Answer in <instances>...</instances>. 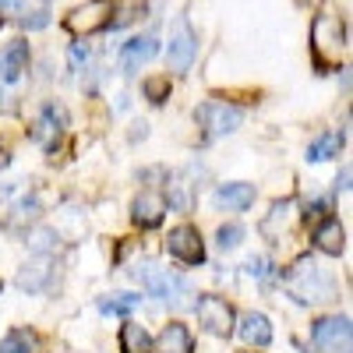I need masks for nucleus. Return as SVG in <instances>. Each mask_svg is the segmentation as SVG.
I'll list each match as a JSON object with an SVG mask.
<instances>
[{"instance_id": "nucleus-8", "label": "nucleus", "mask_w": 353, "mask_h": 353, "mask_svg": "<svg viewBox=\"0 0 353 353\" xmlns=\"http://www.w3.org/2000/svg\"><path fill=\"white\" fill-rule=\"evenodd\" d=\"M343 21L336 18V14H318L314 18V25H311V50H314V57H318V64H329L332 57H339V50H343Z\"/></svg>"}, {"instance_id": "nucleus-19", "label": "nucleus", "mask_w": 353, "mask_h": 353, "mask_svg": "<svg viewBox=\"0 0 353 353\" xmlns=\"http://www.w3.org/2000/svg\"><path fill=\"white\" fill-rule=\"evenodd\" d=\"M216 205H223V209H230V212H244V209H251L254 205V188L251 184H223L219 191H216Z\"/></svg>"}, {"instance_id": "nucleus-32", "label": "nucleus", "mask_w": 353, "mask_h": 353, "mask_svg": "<svg viewBox=\"0 0 353 353\" xmlns=\"http://www.w3.org/2000/svg\"><path fill=\"white\" fill-rule=\"evenodd\" d=\"M0 290H4V283H0Z\"/></svg>"}, {"instance_id": "nucleus-13", "label": "nucleus", "mask_w": 353, "mask_h": 353, "mask_svg": "<svg viewBox=\"0 0 353 353\" xmlns=\"http://www.w3.org/2000/svg\"><path fill=\"white\" fill-rule=\"evenodd\" d=\"M14 283H18V290H25V293H43V290H50V283H53V258H50V254H36L32 261H25Z\"/></svg>"}, {"instance_id": "nucleus-10", "label": "nucleus", "mask_w": 353, "mask_h": 353, "mask_svg": "<svg viewBox=\"0 0 353 353\" xmlns=\"http://www.w3.org/2000/svg\"><path fill=\"white\" fill-rule=\"evenodd\" d=\"M64 128H68V113L61 106H46L32 124V141L43 152H57V145L64 138Z\"/></svg>"}, {"instance_id": "nucleus-4", "label": "nucleus", "mask_w": 353, "mask_h": 353, "mask_svg": "<svg viewBox=\"0 0 353 353\" xmlns=\"http://www.w3.org/2000/svg\"><path fill=\"white\" fill-rule=\"evenodd\" d=\"M244 121V110L241 106H233V103H223V99H212V103H205L198 110V124L205 131V138H223L230 131H237Z\"/></svg>"}, {"instance_id": "nucleus-24", "label": "nucleus", "mask_w": 353, "mask_h": 353, "mask_svg": "<svg viewBox=\"0 0 353 353\" xmlns=\"http://www.w3.org/2000/svg\"><path fill=\"white\" fill-rule=\"evenodd\" d=\"M141 92L152 103H166L170 99V74H149L141 81Z\"/></svg>"}, {"instance_id": "nucleus-20", "label": "nucleus", "mask_w": 353, "mask_h": 353, "mask_svg": "<svg viewBox=\"0 0 353 353\" xmlns=\"http://www.w3.org/2000/svg\"><path fill=\"white\" fill-rule=\"evenodd\" d=\"M343 141H346V138H343L339 131H325V134H318V138L307 145V163H325V159L339 156Z\"/></svg>"}, {"instance_id": "nucleus-2", "label": "nucleus", "mask_w": 353, "mask_h": 353, "mask_svg": "<svg viewBox=\"0 0 353 353\" xmlns=\"http://www.w3.org/2000/svg\"><path fill=\"white\" fill-rule=\"evenodd\" d=\"M134 279L141 283V290L149 297L163 301V304H173V307H184L188 297H191V283L184 276H176L173 269H163L156 261H141L134 269Z\"/></svg>"}, {"instance_id": "nucleus-6", "label": "nucleus", "mask_w": 353, "mask_h": 353, "mask_svg": "<svg viewBox=\"0 0 353 353\" xmlns=\"http://www.w3.org/2000/svg\"><path fill=\"white\" fill-rule=\"evenodd\" d=\"M113 21V4L110 0H88V4L74 8L68 18H64V28L71 36H92V32H103Z\"/></svg>"}, {"instance_id": "nucleus-29", "label": "nucleus", "mask_w": 353, "mask_h": 353, "mask_svg": "<svg viewBox=\"0 0 353 353\" xmlns=\"http://www.w3.org/2000/svg\"><path fill=\"white\" fill-rule=\"evenodd\" d=\"M68 61H71V71L78 74V71L88 64V46H85V43H71V50H68Z\"/></svg>"}, {"instance_id": "nucleus-17", "label": "nucleus", "mask_w": 353, "mask_h": 353, "mask_svg": "<svg viewBox=\"0 0 353 353\" xmlns=\"http://www.w3.org/2000/svg\"><path fill=\"white\" fill-rule=\"evenodd\" d=\"M314 248L321 251V254H332V258H339L343 251H346V230H343V223L339 219H321L318 223V230H314Z\"/></svg>"}, {"instance_id": "nucleus-14", "label": "nucleus", "mask_w": 353, "mask_h": 353, "mask_svg": "<svg viewBox=\"0 0 353 353\" xmlns=\"http://www.w3.org/2000/svg\"><path fill=\"white\" fill-rule=\"evenodd\" d=\"M156 53H159V39L156 36H134V39H128L121 46V57H117V61H121L124 74H134L141 64H149Z\"/></svg>"}, {"instance_id": "nucleus-9", "label": "nucleus", "mask_w": 353, "mask_h": 353, "mask_svg": "<svg viewBox=\"0 0 353 353\" xmlns=\"http://www.w3.org/2000/svg\"><path fill=\"white\" fill-rule=\"evenodd\" d=\"M166 251H170V258L184 261V265H201L205 261V241H201V233L191 223H181V226L170 230Z\"/></svg>"}, {"instance_id": "nucleus-25", "label": "nucleus", "mask_w": 353, "mask_h": 353, "mask_svg": "<svg viewBox=\"0 0 353 353\" xmlns=\"http://www.w3.org/2000/svg\"><path fill=\"white\" fill-rule=\"evenodd\" d=\"M241 241H244V226H241V223H226V226H219V233H216V244H219L223 251L241 248Z\"/></svg>"}, {"instance_id": "nucleus-5", "label": "nucleus", "mask_w": 353, "mask_h": 353, "mask_svg": "<svg viewBox=\"0 0 353 353\" xmlns=\"http://www.w3.org/2000/svg\"><path fill=\"white\" fill-rule=\"evenodd\" d=\"M194 311H198V325L205 329V332H212V336H230L233 332V325H237V314H233V304H226L223 297H216V293H201L198 297V304H194Z\"/></svg>"}, {"instance_id": "nucleus-27", "label": "nucleus", "mask_w": 353, "mask_h": 353, "mask_svg": "<svg viewBox=\"0 0 353 353\" xmlns=\"http://www.w3.org/2000/svg\"><path fill=\"white\" fill-rule=\"evenodd\" d=\"M36 212H39V198H21V201L14 205V216H11V223H21L25 216H28V219H36Z\"/></svg>"}, {"instance_id": "nucleus-26", "label": "nucleus", "mask_w": 353, "mask_h": 353, "mask_svg": "<svg viewBox=\"0 0 353 353\" xmlns=\"http://www.w3.org/2000/svg\"><path fill=\"white\" fill-rule=\"evenodd\" d=\"M170 205H173V209H181V212H188L191 209V184H184V181L170 184Z\"/></svg>"}, {"instance_id": "nucleus-23", "label": "nucleus", "mask_w": 353, "mask_h": 353, "mask_svg": "<svg viewBox=\"0 0 353 353\" xmlns=\"http://www.w3.org/2000/svg\"><path fill=\"white\" fill-rule=\"evenodd\" d=\"M141 304V297H134V293H113V297H103L99 301V311L110 318V314H131L134 307Z\"/></svg>"}, {"instance_id": "nucleus-11", "label": "nucleus", "mask_w": 353, "mask_h": 353, "mask_svg": "<svg viewBox=\"0 0 353 353\" xmlns=\"http://www.w3.org/2000/svg\"><path fill=\"white\" fill-rule=\"evenodd\" d=\"M301 223V212H297V201L293 198H286V201H276L272 209H269V216L261 219V233L269 241H283L286 233H293V226Z\"/></svg>"}, {"instance_id": "nucleus-1", "label": "nucleus", "mask_w": 353, "mask_h": 353, "mask_svg": "<svg viewBox=\"0 0 353 353\" xmlns=\"http://www.w3.org/2000/svg\"><path fill=\"white\" fill-rule=\"evenodd\" d=\"M286 293L297 304H329V301L339 297V286H336V276L325 265H318L311 254H304V258L293 261V269L286 272Z\"/></svg>"}, {"instance_id": "nucleus-16", "label": "nucleus", "mask_w": 353, "mask_h": 353, "mask_svg": "<svg viewBox=\"0 0 353 353\" xmlns=\"http://www.w3.org/2000/svg\"><path fill=\"white\" fill-rule=\"evenodd\" d=\"M28 43L25 39H14L4 53H0V81H8V85H14L25 71H28Z\"/></svg>"}, {"instance_id": "nucleus-30", "label": "nucleus", "mask_w": 353, "mask_h": 353, "mask_svg": "<svg viewBox=\"0 0 353 353\" xmlns=\"http://www.w3.org/2000/svg\"><path fill=\"white\" fill-rule=\"evenodd\" d=\"M269 269H272L269 258H251V261H248V272L258 276V279H261V276H269Z\"/></svg>"}, {"instance_id": "nucleus-12", "label": "nucleus", "mask_w": 353, "mask_h": 353, "mask_svg": "<svg viewBox=\"0 0 353 353\" xmlns=\"http://www.w3.org/2000/svg\"><path fill=\"white\" fill-rule=\"evenodd\" d=\"M166 194H159V191H141L138 198H134V205H131V219H134V226H141V230H156L159 223H163V216H166Z\"/></svg>"}, {"instance_id": "nucleus-28", "label": "nucleus", "mask_w": 353, "mask_h": 353, "mask_svg": "<svg viewBox=\"0 0 353 353\" xmlns=\"http://www.w3.org/2000/svg\"><path fill=\"white\" fill-rule=\"evenodd\" d=\"M32 248H53V241H57V233L53 230H46V226H39V230H28V237H25Z\"/></svg>"}, {"instance_id": "nucleus-7", "label": "nucleus", "mask_w": 353, "mask_h": 353, "mask_svg": "<svg viewBox=\"0 0 353 353\" xmlns=\"http://www.w3.org/2000/svg\"><path fill=\"white\" fill-rule=\"evenodd\" d=\"M311 339L321 353H350V318L346 314H325L311 325Z\"/></svg>"}, {"instance_id": "nucleus-31", "label": "nucleus", "mask_w": 353, "mask_h": 353, "mask_svg": "<svg viewBox=\"0 0 353 353\" xmlns=\"http://www.w3.org/2000/svg\"><path fill=\"white\" fill-rule=\"evenodd\" d=\"M8 163H11V152H8V149H0V170H4Z\"/></svg>"}, {"instance_id": "nucleus-22", "label": "nucleus", "mask_w": 353, "mask_h": 353, "mask_svg": "<svg viewBox=\"0 0 353 353\" xmlns=\"http://www.w3.org/2000/svg\"><path fill=\"white\" fill-rule=\"evenodd\" d=\"M39 350V336L32 329H11L0 339V353H36Z\"/></svg>"}, {"instance_id": "nucleus-18", "label": "nucleus", "mask_w": 353, "mask_h": 353, "mask_svg": "<svg viewBox=\"0 0 353 353\" xmlns=\"http://www.w3.org/2000/svg\"><path fill=\"white\" fill-rule=\"evenodd\" d=\"M241 332V339L244 343H251V346H269L272 343V321L265 318L261 311H248L244 318H241V325H233Z\"/></svg>"}, {"instance_id": "nucleus-15", "label": "nucleus", "mask_w": 353, "mask_h": 353, "mask_svg": "<svg viewBox=\"0 0 353 353\" xmlns=\"http://www.w3.org/2000/svg\"><path fill=\"white\" fill-rule=\"evenodd\" d=\"M152 353H194L191 329L184 325V321H170V325H163L159 339H152Z\"/></svg>"}, {"instance_id": "nucleus-3", "label": "nucleus", "mask_w": 353, "mask_h": 353, "mask_svg": "<svg viewBox=\"0 0 353 353\" xmlns=\"http://www.w3.org/2000/svg\"><path fill=\"white\" fill-rule=\"evenodd\" d=\"M194 53H198V36L188 18H176L170 28V43H166V64L173 74H184L194 64Z\"/></svg>"}, {"instance_id": "nucleus-21", "label": "nucleus", "mask_w": 353, "mask_h": 353, "mask_svg": "<svg viewBox=\"0 0 353 353\" xmlns=\"http://www.w3.org/2000/svg\"><path fill=\"white\" fill-rule=\"evenodd\" d=\"M121 353H152V336L138 321H128L121 329Z\"/></svg>"}]
</instances>
